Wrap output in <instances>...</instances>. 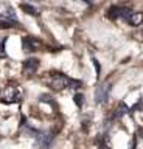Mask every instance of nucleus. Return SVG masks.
<instances>
[{
    "label": "nucleus",
    "instance_id": "1",
    "mask_svg": "<svg viewBox=\"0 0 143 149\" xmlns=\"http://www.w3.org/2000/svg\"><path fill=\"white\" fill-rule=\"evenodd\" d=\"M44 82L47 84L50 88L53 90H64V88H80L82 86L81 81H76V79L68 78L67 74L64 73H47L44 78Z\"/></svg>",
    "mask_w": 143,
    "mask_h": 149
},
{
    "label": "nucleus",
    "instance_id": "2",
    "mask_svg": "<svg viewBox=\"0 0 143 149\" xmlns=\"http://www.w3.org/2000/svg\"><path fill=\"white\" fill-rule=\"evenodd\" d=\"M22 100V90L17 82H8L0 88V102L3 104H14Z\"/></svg>",
    "mask_w": 143,
    "mask_h": 149
},
{
    "label": "nucleus",
    "instance_id": "3",
    "mask_svg": "<svg viewBox=\"0 0 143 149\" xmlns=\"http://www.w3.org/2000/svg\"><path fill=\"white\" fill-rule=\"evenodd\" d=\"M110 90H112V84L110 82L106 81L103 84H100L95 90V102L96 104H103V102L107 101V98L110 95Z\"/></svg>",
    "mask_w": 143,
    "mask_h": 149
},
{
    "label": "nucleus",
    "instance_id": "4",
    "mask_svg": "<svg viewBox=\"0 0 143 149\" xmlns=\"http://www.w3.org/2000/svg\"><path fill=\"white\" fill-rule=\"evenodd\" d=\"M22 47H24V51H27V53H33V51H38L42 47V42L38 37L25 36V37H22Z\"/></svg>",
    "mask_w": 143,
    "mask_h": 149
},
{
    "label": "nucleus",
    "instance_id": "5",
    "mask_svg": "<svg viewBox=\"0 0 143 149\" xmlns=\"http://www.w3.org/2000/svg\"><path fill=\"white\" fill-rule=\"evenodd\" d=\"M38 68H39V61L36 58H30L24 62V65H22V73H24V76H27V78H33L36 74V72H38Z\"/></svg>",
    "mask_w": 143,
    "mask_h": 149
},
{
    "label": "nucleus",
    "instance_id": "6",
    "mask_svg": "<svg viewBox=\"0 0 143 149\" xmlns=\"http://www.w3.org/2000/svg\"><path fill=\"white\" fill-rule=\"evenodd\" d=\"M131 11L132 9L124 8V6H112V8H109V11H107V17L110 20H117V19H123L124 20Z\"/></svg>",
    "mask_w": 143,
    "mask_h": 149
},
{
    "label": "nucleus",
    "instance_id": "7",
    "mask_svg": "<svg viewBox=\"0 0 143 149\" xmlns=\"http://www.w3.org/2000/svg\"><path fill=\"white\" fill-rule=\"evenodd\" d=\"M52 140H53V135L50 134V132L38 134V135H36V144H34V146L38 148V149H48Z\"/></svg>",
    "mask_w": 143,
    "mask_h": 149
},
{
    "label": "nucleus",
    "instance_id": "8",
    "mask_svg": "<svg viewBox=\"0 0 143 149\" xmlns=\"http://www.w3.org/2000/svg\"><path fill=\"white\" fill-rule=\"evenodd\" d=\"M131 26H140L143 23V13H137V11H131L128 14V17L124 19Z\"/></svg>",
    "mask_w": 143,
    "mask_h": 149
},
{
    "label": "nucleus",
    "instance_id": "9",
    "mask_svg": "<svg viewBox=\"0 0 143 149\" xmlns=\"http://www.w3.org/2000/svg\"><path fill=\"white\" fill-rule=\"evenodd\" d=\"M128 112H129L128 106L124 104V102H120V104L117 106V109L112 112V116H110V118H112V120H120V118H123Z\"/></svg>",
    "mask_w": 143,
    "mask_h": 149
},
{
    "label": "nucleus",
    "instance_id": "10",
    "mask_svg": "<svg viewBox=\"0 0 143 149\" xmlns=\"http://www.w3.org/2000/svg\"><path fill=\"white\" fill-rule=\"evenodd\" d=\"M20 8H22V9H24V11H25V13H28V14H30V16H38V14H39V11H38V9H36L34 6H31V5H27V3H22V5H20Z\"/></svg>",
    "mask_w": 143,
    "mask_h": 149
},
{
    "label": "nucleus",
    "instance_id": "11",
    "mask_svg": "<svg viewBox=\"0 0 143 149\" xmlns=\"http://www.w3.org/2000/svg\"><path fill=\"white\" fill-rule=\"evenodd\" d=\"M73 101H75V104H76L78 107H82V104H84V96H82L81 93H75Z\"/></svg>",
    "mask_w": 143,
    "mask_h": 149
},
{
    "label": "nucleus",
    "instance_id": "12",
    "mask_svg": "<svg viewBox=\"0 0 143 149\" xmlns=\"http://www.w3.org/2000/svg\"><path fill=\"white\" fill-rule=\"evenodd\" d=\"M16 26L13 20H0V30H6V28H13Z\"/></svg>",
    "mask_w": 143,
    "mask_h": 149
},
{
    "label": "nucleus",
    "instance_id": "13",
    "mask_svg": "<svg viewBox=\"0 0 143 149\" xmlns=\"http://www.w3.org/2000/svg\"><path fill=\"white\" fill-rule=\"evenodd\" d=\"M5 44H6V37H2V39H0V56H2V58H5V56H6Z\"/></svg>",
    "mask_w": 143,
    "mask_h": 149
},
{
    "label": "nucleus",
    "instance_id": "14",
    "mask_svg": "<svg viewBox=\"0 0 143 149\" xmlns=\"http://www.w3.org/2000/svg\"><path fill=\"white\" fill-rule=\"evenodd\" d=\"M135 37H137L138 40H143V23L140 25V28H138V33L135 34Z\"/></svg>",
    "mask_w": 143,
    "mask_h": 149
},
{
    "label": "nucleus",
    "instance_id": "15",
    "mask_svg": "<svg viewBox=\"0 0 143 149\" xmlns=\"http://www.w3.org/2000/svg\"><path fill=\"white\" fill-rule=\"evenodd\" d=\"M93 65H95V68H96V76L100 74V64H98V61L93 59Z\"/></svg>",
    "mask_w": 143,
    "mask_h": 149
},
{
    "label": "nucleus",
    "instance_id": "16",
    "mask_svg": "<svg viewBox=\"0 0 143 149\" xmlns=\"http://www.w3.org/2000/svg\"><path fill=\"white\" fill-rule=\"evenodd\" d=\"M86 3H89V5H95L96 2H98V0H84Z\"/></svg>",
    "mask_w": 143,
    "mask_h": 149
},
{
    "label": "nucleus",
    "instance_id": "17",
    "mask_svg": "<svg viewBox=\"0 0 143 149\" xmlns=\"http://www.w3.org/2000/svg\"><path fill=\"white\" fill-rule=\"evenodd\" d=\"M131 149H135V138L131 141Z\"/></svg>",
    "mask_w": 143,
    "mask_h": 149
}]
</instances>
